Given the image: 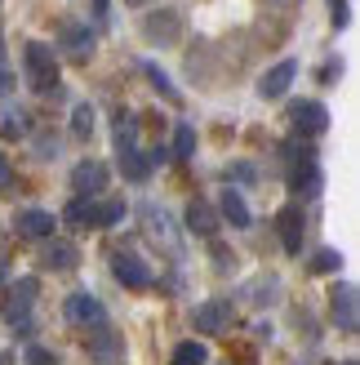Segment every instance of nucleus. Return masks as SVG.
<instances>
[{
  "mask_svg": "<svg viewBox=\"0 0 360 365\" xmlns=\"http://www.w3.org/2000/svg\"><path fill=\"white\" fill-rule=\"evenodd\" d=\"M23 71H27V85L36 89V94H45V98H58V53H53V45L45 41H27L23 45Z\"/></svg>",
  "mask_w": 360,
  "mask_h": 365,
  "instance_id": "nucleus-1",
  "label": "nucleus"
},
{
  "mask_svg": "<svg viewBox=\"0 0 360 365\" xmlns=\"http://www.w3.org/2000/svg\"><path fill=\"white\" fill-rule=\"evenodd\" d=\"M36 294H41V281H36V277H23L18 285L5 289V299H0V317H5L9 330H18V334L31 330V303H36Z\"/></svg>",
  "mask_w": 360,
  "mask_h": 365,
  "instance_id": "nucleus-2",
  "label": "nucleus"
},
{
  "mask_svg": "<svg viewBox=\"0 0 360 365\" xmlns=\"http://www.w3.org/2000/svg\"><path fill=\"white\" fill-rule=\"evenodd\" d=\"M67 223L76 227H116L125 218V200H89V196H76L67 205Z\"/></svg>",
  "mask_w": 360,
  "mask_h": 365,
  "instance_id": "nucleus-3",
  "label": "nucleus"
},
{
  "mask_svg": "<svg viewBox=\"0 0 360 365\" xmlns=\"http://www.w3.org/2000/svg\"><path fill=\"white\" fill-rule=\"evenodd\" d=\"M285 178H290V192H302V196H312L320 187V170H316V152L312 148H298V143H290L285 148Z\"/></svg>",
  "mask_w": 360,
  "mask_h": 365,
  "instance_id": "nucleus-4",
  "label": "nucleus"
},
{
  "mask_svg": "<svg viewBox=\"0 0 360 365\" xmlns=\"http://www.w3.org/2000/svg\"><path fill=\"white\" fill-rule=\"evenodd\" d=\"M329 317L343 334H356L360 330V312H356V285L351 281H338L329 289Z\"/></svg>",
  "mask_w": 360,
  "mask_h": 365,
  "instance_id": "nucleus-5",
  "label": "nucleus"
},
{
  "mask_svg": "<svg viewBox=\"0 0 360 365\" xmlns=\"http://www.w3.org/2000/svg\"><path fill=\"white\" fill-rule=\"evenodd\" d=\"M290 125L298 134H325L329 130V112H325V103H316V98H302V103H290Z\"/></svg>",
  "mask_w": 360,
  "mask_h": 365,
  "instance_id": "nucleus-6",
  "label": "nucleus"
},
{
  "mask_svg": "<svg viewBox=\"0 0 360 365\" xmlns=\"http://www.w3.org/2000/svg\"><path fill=\"white\" fill-rule=\"evenodd\" d=\"M107 182H112V170L102 165V160H80L76 170H71V192L76 196H102L107 192Z\"/></svg>",
  "mask_w": 360,
  "mask_h": 365,
  "instance_id": "nucleus-7",
  "label": "nucleus"
},
{
  "mask_svg": "<svg viewBox=\"0 0 360 365\" xmlns=\"http://www.w3.org/2000/svg\"><path fill=\"white\" fill-rule=\"evenodd\" d=\"M94 31H89L85 23H63V31H58V49L67 53L71 63H89L94 58Z\"/></svg>",
  "mask_w": 360,
  "mask_h": 365,
  "instance_id": "nucleus-8",
  "label": "nucleus"
},
{
  "mask_svg": "<svg viewBox=\"0 0 360 365\" xmlns=\"http://www.w3.org/2000/svg\"><path fill=\"white\" fill-rule=\"evenodd\" d=\"M63 312L71 325H89V330H98V325H107V312H102V303L89 294V289H76L67 303H63Z\"/></svg>",
  "mask_w": 360,
  "mask_h": 365,
  "instance_id": "nucleus-9",
  "label": "nucleus"
},
{
  "mask_svg": "<svg viewBox=\"0 0 360 365\" xmlns=\"http://www.w3.org/2000/svg\"><path fill=\"white\" fill-rule=\"evenodd\" d=\"M41 267L45 272H76L80 267V250L67 241V236H49L41 250Z\"/></svg>",
  "mask_w": 360,
  "mask_h": 365,
  "instance_id": "nucleus-10",
  "label": "nucleus"
},
{
  "mask_svg": "<svg viewBox=\"0 0 360 365\" xmlns=\"http://www.w3.org/2000/svg\"><path fill=\"white\" fill-rule=\"evenodd\" d=\"M142 36H147L152 45H178V36H183V18H178L174 9L147 14V18H142Z\"/></svg>",
  "mask_w": 360,
  "mask_h": 365,
  "instance_id": "nucleus-11",
  "label": "nucleus"
},
{
  "mask_svg": "<svg viewBox=\"0 0 360 365\" xmlns=\"http://www.w3.org/2000/svg\"><path fill=\"white\" fill-rule=\"evenodd\" d=\"M191 325H196V334H223L227 325H231V303H227V299L201 303V307L191 312Z\"/></svg>",
  "mask_w": 360,
  "mask_h": 365,
  "instance_id": "nucleus-12",
  "label": "nucleus"
},
{
  "mask_svg": "<svg viewBox=\"0 0 360 365\" xmlns=\"http://www.w3.org/2000/svg\"><path fill=\"white\" fill-rule=\"evenodd\" d=\"M112 272L125 289H152V267L138 254H112Z\"/></svg>",
  "mask_w": 360,
  "mask_h": 365,
  "instance_id": "nucleus-13",
  "label": "nucleus"
},
{
  "mask_svg": "<svg viewBox=\"0 0 360 365\" xmlns=\"http://www.w3.org/2000/svg\"><path fill=\"white\" fill-rule=\"evenodd\" d=\"M276 232H280L285 254H298L302 250V232H307V214H302V205H285L276 214Z\"/></svg>",
  "mask_w": 360,
  "mask_h": 365,
  "instance_id": "nucleus-14",
  "label": "nucleus"
},
{
  "mask_svg": "<svg viewBox=\"0 0 360 365\" xmlns=\"http://www.w3.org/2000/svg\"><path fill=\"white\" fill-rule=\"evenodd\" d=\"M53 227H58V218L49 210H18V218H14V232L27 236V241H49Z\"/></svg>",
  "mask_w": 360,
  "mask_h": 365,
  "instance_id": "nucleus-15",
  "label": "nucleus"
},
{
  "mask_svg": "<svg viewBox=\"0 0 360 365\" xmlns=\"http://www.w3.org/2000/svg\"><path fill=\"white\" fill-rule=\"evenodd\" d=\"M294 76H298V63H294V58H280L276 67H267V71H263L258 94H263V98H280V94H290Z\"/></svg>",
  "mask_w": 360,
  "mask_h": 365,
  "instance_id": "nucleus-16",
  "label": "nucleus"
},
{
  "mask_svg": "<svg viewBox=\"0 0 360 365\" xmlns=\"http://www.w3.org/2000/svg\"><path fill=\"white\" fill-rule=\"evenodd\" d=\"M85 352L94 356V361H102V365H112V361L125 356V339L116 330H107V325H98V330L89 334V343H85Z\"/></svg>",
  "mask_w": 360,
  "mask_h": 365,
  "instance_id": "nucleus-17",
  "label": "nucleus"
},
{
  "mask_svg": "<svg viewBox=\"0 0 360 365\" xmlns=\"http://www.w3.org/2000/svg\"><path fill=\"white\" fill-rule=\"evenodd\" d=\"M218 223H223V218H218V210H213L209 200H191V205H187V227L196 236H209V241H213V236H218Z\"/></svg>",
  "mask_w": 360,
  "mask_h": 365,
  "instance_id": "nucleus-18",
  "label": "nucleus"
},
{
  "mask_svg": "<svg viewBox=\"0 0 360 365\" xmlns=\"http://www.w3.org/2000/svg\"><path fill=\"white\" fill-rule=\"evenodd\" d=\"M142 223H147V236H152L156 245H165L169 254H178V241H174V232H169V218H165V210L147 205V210H142Z\"/></svg>",
  "mask_w": 360,
  "mask_h": 365,
  "instance_id": "nucleus-19",
  "label": "nucleus"
},
{
  "mask_svg": "<svg viewBox=\"0 0 360 365\" xmlns=\"http://www.w3.org/2000/svg\"><path fill=\"white\" fill-rule=\"evenodd\" d=\"M218 218H227L231 227H249V205H245V196L236 187H227L218 196Z\"/></svg>",
  "mask_w": 360,
  "mask_h": 365,
  "instance_id": "nucleus-20",
  "label": "nucleus"
},
{
  "mask_svg": "<svg viewBox=\"0 0 360 365\" xmlns=\"http://www.w3.org/2000/svg\"><path fill=\"white\" fill-rule=\"evenodd\" d=\"M120 174L129 178V182H147V178H152V156H147V152H138V148L120 152Z\"/></svg>",
  "mask_w": 360,
  "mask_h": 365,
  "instance_id": "nucleus-21",
  "label": "nucleus"
},
{
  "mask_svg": "<svg viewBox=\"0 0 360 365\" xmlns=\"http://www.w3.org/2000/svg\"><path fill=\"white\" fill-rule=\"evenodd\" d=\"M138 148V120L129 112H116V152Z\"/></svg>",
  "mask_w": 360,
  "mask_h": 365,
  "instance_id": "nucleus-22",
  "label": "nucleus"
},
{
  "mask_svg": "<svg viewBox=\"0 0 360 365\" xmlns=\"http://www.w3.org/2000/svg\"><path fill=\"white\" fill-rule=\"evenodd\" d=\"M205 356H209V348H205V343H178V348H174V365H205Z\"/></svg>",
  "mask_w": 360,
  "mask_h": 365,
  "instance_id": "nucleus-23",
  "label": "nucleus"
},
{
  "mask_svg": "<svg viewBox=\"0 0 360 365\" xmlns=\"http://www.w3.org/2000/svg\"><path fill=\"white\" fill-rule=\"evenodd\" d=\"M191 152H196V130L191 125H178L174 130V160H191Z\"/></svg>",
  "mask_w": 360,
  "mask_h": 365,
  "instance_id": "nucleus-24",
  "label": "nucleus"
},
{
  "mask_svg": "<svg viewBox=\"0 0 360 365\" xmlns=\"http://www.w3.org/2000/svg\"><path fill=\"white\" fill-rule=\"evenodd\" d=\"M338 267H343V254H338V250H316L312 254V272H316V277H329V272H338Z\"/></svg>",
  "mask_w": 360,
  "mask_h": 365,
  "instance_id": "nucleus-25",
  "label": "nucleus"
},
{
  "mask_svg": "<svg viewBox=\"0 0 360 365\" xmlns=\"http://www.w3.org/2000/svg\"><path fill=\"white\" fill-rule=\"evenodd\" d=\"M142 71H147V81H152V85H156V89H160V94H165L169 103H183V94H178V89L169 85V76H165V71H160L156 63H142Z\"/></svg>",
  "mask_w": 360,
  "mask_h": 365,
  "instance_id": "nucleus-26",
  "label": "nucleus"
},
{
  "mask_svg": "<svg viewBox=\"0 0 360 365\" xmlns=\"http://www.w3.org/2000/svg\"><path fill=\"white\" fill-rule=\"evenodd\" d=\"M71 134H76V138L94 134V107H89V103H80L76 112H71Z\"/></svg>",
  "mask_w": 360,
  "mask_h": 365,
  "instance_id": "nucleus-27",
  "label": "nucleus"
},
{
  "mask_svg": "<svg viewBox=\"0 0 360 365\" xmlns=\"http://www.w3.org/2000/svg\"><path fill=\"white\" fill-rule=\"evenodd\" d=\"M27 134V112H5L0 116V138H23Z\"/></svg>",
  "mask_w": 360,
  "mask_h": 365,
  "instance_id": "nucleus-28",
  "label": "nucleus"
},
{
  "mask_svg": "<svg viewBox=\"0 0 360 365\" xmlns=\"http://www.w3.org/2000/svg\"><path fill=\"white\" fill-rule=\"evenodd\" d=\"M213 267H218V272H231V267H236V254L223 250V245H213Z\"/></svg>",
  "mask_w": 360,
  "mask_h": 365,
  "instance_id": "nucleus-29",
  "label": "nucleus"
},
{
  "mask_svg": "<svg viewBox=\"0 0 360 365\" xmlns=\"http://www.w3.org/2000/svg\"><path fill=\"white\" fill-rule=\"evenodd\" d=\"M23 356H27V365H53V352L49 348H36V343H31Z\"/></svg>",
  "mask_w": 360,
  "mask_h": 365,
  "instance_id": "nucleus-30",
  "label": "nucleus"
},
{
  "mask_svg": "<svg viewBox=\"0 0 360 365\" xmlns=\"http://www.w3.org/2000/svg\"><path fill=\"white\" fill-rule=\"evenodd\" d=\"M329 9H334V27H347V23H351V14H347V0H329Z\"/></svg>",
  "mask_w": 360,
  "mask_h": 365,
  "instance_id": "nucleus-31",
  "label": "nucleus"
},
{
  "mask_svg": "<svg viewBox=\"0 0 360 365\" xmlns=\"http://www.w3.org/2000/svg\"><path fill=\"white\" fill-rule=\"evenodd\" d=\"M14 187V165H9V156L0 152V192H9Z\"/></svg>",
  "mask_w": 360,
  "mask_h": 365,
  "instance_id": "nucleus-32",
  "label": "nucleus"
},
{
  "mask_svg": "<svg viewBox=\"0 0 360 365\" xmlns=\"http://www.w3.org/2000/svg\"><path fill=\"white\" fill-rule=\"evenodd\" d=\"M14 89V76H9V67H5V45H0V98H5Z\"/></svg>",
  "mask_w": 360,
  "mask_h": 365,
  "instance_id": "nucleus-33",
  "label": "nucleus"
},
{
  "mask_svg": "<svg viewBox=\"0 0 360 365\" xmlns=\"http://www.w3.org/2000/svg\"><path fill=\"white\" fill-rule=\"evenodd\" d=\"M227 178H245V182H249V178H254V170H249V165H236V170H227Z\"/></svg>",
  "mask_w": 360,
  "mask_h": 365,
  "instance_id": "nucleus-34",
  "label": "nucleus"
},
{
  "mask_svg": "<svg viewBox=\"0 0 360 365\" xmlns=\"http://www.w3.org/2000/svg\"><path fill=\"white\" fill-rule=\"evenodd\" d=\"M267 5H272V9H294L298 0H267Z\"/></svg>",
  "mask_w": 360,
  "mask_h": 365,
  "instance_id": "nucleus-35",
  "label": "nucleus"
},
{
  "mask_svg": "<svg viewBox=\"0 0 360 365\" xmlns=\"http://www.w3.org/2000/svg\"><path fill=\"white\" fill-rule=\"evenodd\" d=\"M94 14H98V23L107 18V0H94Z\"/></svg>",
  "mask_w": 360,
  "mask_h": 365,
  "instance_id": "nucleus-36",
  "label": "nucleus"
},
{
  "mask_svg": "<svg viewBox=\"0 0 360 365\" xmlns=\"http://www.w3.org/2000/svg\"><path fill=\"white\" fill-rule=\"evenodd\" d=\"M0 365H14V352H0Z\"/></svg>",
  "mask_w": 360,
  "mask_h": 365,
  "instance_id": "nucleus-37",
  "label": "nucleus"
},
{
  "mask_svg": "<svg viewBox=\"0 0 360 365\" xmlns=\"http://www.w3.org/2000/svg\"><path fill=\"white\" fill-rule=\"evenodd\" d=\"M125 5H134V9H142V5H152V0H125Z\"/></svg>",
  "mask_w": 360,
  "mask_h": 365,
  "instance_id": "nucleus-38",
  "label": "nucleus"
},
{
  "mask_svg": "<svg viewBox=\"0 0 360 365\" xmlns=\"http://www.w3.org/2000/svg\"><path fill=\"white\" fill-rule=\"evenodd\" d=\"M0 281H5V263H0Z\"/></svg>",
  "mask_w": 360,
  "mask_h": 365,
  "instance_id": "nucleus-39",
  "label": "nucleus"
},
{
  "mask_svg": "<svg viewBox=\"0 0 360 365\" xmlns=\"http://www.w3.org/2000/svg\"><path fill=\"white\" fill-rule=\"evenodd\" d=\"M343 365H356V361H343Z\"/></svg>",
  "mask_w": 360,
  "mask_h": 365,
  "instance_id": "nucleus-40",
  "label": "nucleus"
}]
</instances>
